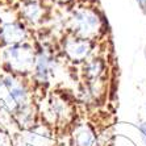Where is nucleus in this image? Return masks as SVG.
Instances as JSON below:
<instances>
[{
  "instance_id": "f257e3e1",
  "label": "nucleus",
  "mask_w": 146,
  "mask_h": 146,
  "mask_svg": "<svg viewBox=\"0 0 146 146\" xmlns=\"http://www.w3.org/2000/svg\"><path fill=\"white\" fill-rule=\"evenodd\" d=\"M103 19L96 9L91 7H82L72 12V29L79 38H87L95 36L103 25Z\"/></svg>"
},
{
  "instance_id": "f03ea898",
  "label": "nucleus",
  "mask_w": 146,
  "mask_h": 146,
  "mask_svg": "<svg viewBox=\"0 0 146 146\" xmlns=\"http://www.w3.org/2000/svg\"><path fill=\"white\" fill-rule=\"evenodd\" d=\"M4 59L9 67L17 72H29L36 63V55L29 45H11L4 51Z\"/></svg>"
},
{
  "instance_id": "7ed1b4c3",
  "label": "nucleus",
  "mask_w": 146,
  "mask_h": 146,
  "mask_svg": "<svg viewBox=\"0 0 146 146\" xmlns=\"http://www.w3.org/2000/svg\"><path fill=\"white\" fill-rule=\"evenodd\" d=\"M65 50L72 61H84L91 54L92 42L87 38H68L65 44Z\"/></svg>"
},
{
  "instance_id": "20e7f679",
  "label": "nucleus",
  "mask_w": 146,
  "mask_h": 146,
  "mask_svg": "<svg viewBox=\"0 0 146 146\" xmlns=\"http://www.w3.org/2000/svg\"><path fill=\"white\" fill-rule=\"evenodd\" d=\"M27 38V29L20 21H11L0 28V40L4 44L17 45Z\"/></svg>"
},
{
  "instance_id": "39448f33",
  "label": "nucleus",
  "mask_w": 146,
  "mask_h": 146,
  "mask_svg": "<svg viewBox=\"0 0 146 146\" xmlns=\"http://www.w3.org/2000/svg\"><path fill=\"white\" fill-rule=\"evenodd\" d=\"M51 59L50 54L48 51L41 50L38 53V55L36 57V63H34L33 71H34V78L37 79L41 83L49 80V75H50V70H51Z\"/></svg>"
},
{
  "instance_id": "423d86ee",
  "label": "nucleus",
  "mask_w": 146,
  "mask_h": 146,
  "mask_svg": "<svg viewBox=\"0 0 146 146\" xmlns=\"http://www.w3.org/2000/svg\"><path fill=\"white\" fill-rule=\"evenodd\" d=\"M21 15L28 23L37 24L44 16V7L37 0H25L21 5Z\"/></svg>"
},
{
  "instance_id": "0eeeda50",
  "label": "nucleus",
  "mask_w": 146,
  "mask_h": 146,
  "mask_svg": "<svg viewBox=\"0 0 146 146\" xmlns=\"http://www.w3.org/2000/svg\"><path fill=\"white\" fill-rule=\"evenodd\" d=\"M74 141L76 146H94L95 142V137H94V133L86 128V126H82L76 130L74 136Z\"/></svg>"
},
{
  "instance_id": "6e6552de",
  "label": "nucleus",
  "mask_w": 146,
  "mask_h": 146,
  "mask_svg": "<svg viewBox=\"0 0 146 146\" xmlns=\"http://www.w3.org/2000/svg\"><path fill=\"white\" fill-rule=\"evenodd\" d=\"M104 62L102 59H92L84 67V74L87 75V78L92 79V80H96V79L100 78V75L104 71Z\"/></svg>"
},
{
  "instance_id": "1a4fd4ad",
  "label": "nucleus",
  "mask_w": 146,
  "mask_h": 146,
  "mask_svg": "<svg viewBox=\"0 0 146 146\" xmlns=\"http://www.w3.org/2000/svg\"><path fill=\"white\" fill-rule=\"evenodd\" d=\"M136 3L138 4L139 9L143 15H146V0H136Z\"/></svg>"
},
{
  "instance_id": "9d476101",
  "label": "nucleus",
  "mask_w": 146,
  "mask_h": 146,
  "mask_svg": "<svg viewBox=\"0 0 146 146\" xmlns=\"http://www.w3.org/2000/svg\"><path fill=\"white\" fill-rule=\"evenodd\" d=\"M138 132L141 133V137L146 138V121H143L142 124H139L138 125Z\"/></svg>"
},
{
  "instance_id": "9b49d317",
  "label": "nucleus",
  "mask_w": 146,
  "mask_h": 146,
  "mask_svg": "<svg viewBox=\"0 0 146 146\" xmlns=\"http://www.w3.org/2000/svg\"><path fill=\"white\" fill-rule=\"evenodd\" d=\"M53 1H57V3H68L71 0H53Z\"/></svg>"
},
{
  "instance_id": "f8f14e48",
  "label": "nucleus",
  "mask_w": 146,
  "mask_h": 146,
  "mask_svg": "<svg viewBox=\"0 0 146 146\" xmlns=\"http://www.w3.org/2000/svg\"><path fill=\"white\" fill-rule=\"evenodd\" d=\"M145 57H146V50H145Z\"/></svg>"
},
{
  "instance_id": "ddd939ff",
  "label": "nucleus",
  "mask_w": 146,
  "mask_h": 146,
  "mask_svg": "<svg viewBox=\"0 0 146 146\" xmlns=\"http://www.w3.org/2000/svg\"><path fill=\"white\" fill-rule=\"evenodd\" d=\"M145 108H146V103H145Z\"/></svg>"
},
{
  "instance_id": "4468645a",
  "label": "nucleus",
  "mask_w": 146,
  "mask_h": 146,
  "mask_svg": "<svg viewBox=\"0 0 146 146\" xmlns=\"http://www.w3.org/2000/svg\"><path fill=\"white\" fill-rule=\"evenodd\" d=\"M83 1H86V0H83Z\"/></svg>"
}]
</instances>
